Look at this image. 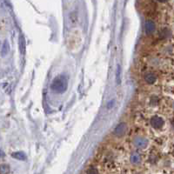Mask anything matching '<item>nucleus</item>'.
Returning <instances> with one entry per match:
<instances>
[{
    "label": "nucleus",
    "mask_w": 174,
    "mask_h": 174,
    "mask_svg": "<svg viewBox=\"0 0 174 174\" xmlns=\"http://www.w3.org/2000/svg\"><path fill=\"white\" fill-rule=\"evenodd\" d=\"M68 87V79L64 75H59L56 77L52 83V90L57 93H63Z\"/></svg>",
    "instance_id": "obj_1"
},
{
    "label": "nucleus",
    "mask_w": 174,
    "mask_h": 174,
    "mask_svg": "<svg viewBox=\"0 0 174 174\" xmlns=\"http://www.w3.org/2000/svg\"><path fill=\"white\" fill-rule=\"evenodd\" d=\"M135 146L138 148H145L147 146V140L143 137H137L135 139Z\"/></svg>",
    "instance_id": "obj_5"
},
{
    "label": "nucleus",
    "mask_w": 174,
    "mask_h": 174,
    "mask_svg": "<svg viewBox=\"0 0 174 174\" xmlns=\"http://www.w3.org/2000/svg\"><path fill=\"white\" fill-rule=\"evenodd\" d=\"M155 24L152 20H147L145 23V31L147 35L152 34L155 31Z\"/></svg>",
    "instance_id": "obj_4"
},
{
    "label": "nucleus",
    "mask_w": 174,
    "mask_h": 174,
    "mask_svg": "<svg viewBox=\"0 0 174 174\" xmlns=\"http://www.w3.org/2000/svg\"><path fill=\"white\" fill-rule=\"evenodd\" d=\"M12 158H16V159H19V160H25L26 159V156L24 152H14L12 153Z\"/></svg>",
    "instance_id": "obj_10"
},
{
    "label": "nucleus",
    "mask_w": 174,
    "mask_h": 174,
    "mask_svg": "<svg viewBox=\"0 0 174 174\" xmlns=\"http://www.w3.org/2000/svg\"><path fill=\"white\" fill-rule=\"evenodd\" d=\"M170 35H171V31L167 28L162 29L159 32V37L160 38H166V37H170Z\"/></svg>",
    "instance_id": "obj_9"
},
{
    "label": "nucleus",
    "mask_w": 174,
    "mask_h": 174,
    "mask_svg": "<svg viewBox=\"0 0 174 174\" xmlns=\"http://www.w3.org/2000/svg\"><path fill=\"white\" fill-rule=\"evenodd\" d=\"M87 174H99V172L96 168H90L87 171Z\"/></svg>",
    "instance_id": "obj_13"
},
{
    "label": "nucleus",
    "mask_w": 174,
    "mask_h": 174,
    "mask_svg": "<svg viewBox=\"0 0 174 174\" xmlns=\"http://www.w3.org/2000/svg\"><path fill=\"white\" fill-rule=\"evenodd\" d=\"M10 167L8 165H1V173L2 174H7L9 173Z\"/></svg>",
    "instance_id": "obj_12"
},
{
    "label": "nucleus",
    "mask_w": 174,
    "mask_h": 174,
    "mask_svg": "<svg viewBox=\"0 0 174 174\" xmlns=\"http://www.w3.org/2000/svg\"><path fill=\"white\" fill-rule=\"evenodd\" d=\"M156 79H157L156 75L155 74L152 73V72H149V73L146 74V76H145V80L149 84H152L153 83H155Z\"/></svg>",
    "instance_id": "obj_6"
},
{
    "label": "nucleus",
    "mask_w": 174,
    "mask_h": 174,
    "mask_svg": "<svg viewBox=\"0 0 174 174\" xmlns=\"http://www.w3.org/2000/svg\"><path fill=\"white\" fill-rule=\"evenodd\" d=\"M165 122H164V119L160 117H158V116H154L151 119V125L152 127H154L156 129L161 128L163 125H164Z\"/></svg>",
    "instance_id": "obj_3"
},
{
    "label": "nucleus",
    "mask_w": 174,
    "mask_h": 174,
    "mask_svg": "<svg viewBox=\"0 0 174 174\" xmlns=\"http://www.w3.org/2000/svg\"><path fill=\"white\" fill-rule=\"evenodd\" d=\"M126 132V124L125 123H120L116 126V128L114 129V135L117 137H122L125 134Z\"/></svg>",
    "instance_id": "obj_2"
},
{
    "label": "nucleus",
    "mask_w": 174,
    "mask_h": 174,
    "mask_svg": "<svg viewBox=\"0 0 174 174\" xmlns=\"http://www.w3.org/2000/svg\"><path fill=\"white\" fill-rule=\"evenodd\" d=\"M131 162L132 164H137L140 162V156L137 153H133L131 156Z\"/></svg>",
    "instance_id": "obj_11"
},
{
    "label": "nucleus",
    "mask_w": 174,
    "mask_h": 174,
    "mask_svg": "<svg viewBox=\"0 0 174 174\" xmlns=\"http://www.w3.org/2000/svg\"><path fill=\"white\" fill-rule=\"evenodd\" d=\"M19 48H20V52L25 53V40L24 36L19 37Z\"/></svg>",
    "instance_id": "obj_8"
},
{
    "label": "nucleus",
    "mask_w": 174,
    "mask_h": 174,
    "mask_svg": "<svg viewBox=\"0 0 174 174\" xmlns=\"http://www.w3.org/2000/svg\"><path fill=\"white\" fill-rule=\"evenodd\" d=\"M9 49H10V46H9V43H8V41H4V44H3V46H2V50H1V54L2 56L4 57V56H5L8 52H9Z\"/></svg>",
    "instance_id": "obj_7"
}]
</instances>
